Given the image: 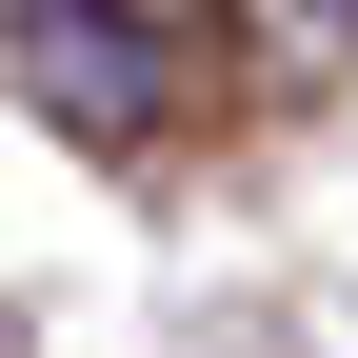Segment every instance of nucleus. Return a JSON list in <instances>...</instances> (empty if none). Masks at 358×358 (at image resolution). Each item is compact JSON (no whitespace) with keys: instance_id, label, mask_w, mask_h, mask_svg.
<instances>
[{"instance_id":"obj_1","label":"nucleus","mask_w":358,"mask_h":358,"mask_svg":"<svg viewBox=\"0 0 358 358\" xmlns=\"http://www.w3.org/2000/svg\"><path fill=\"white\" fill-rule=\"evenodd\" d=\"M299 40H358V0H299Z\"/></svg>"}]
</instances>
